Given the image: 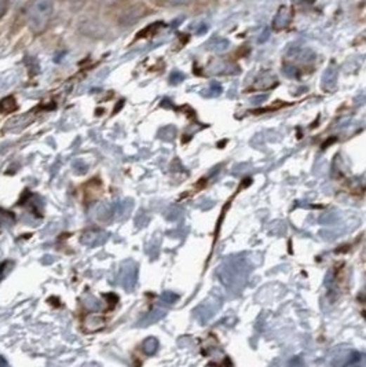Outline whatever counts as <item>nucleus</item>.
I'll return each mask as SVG.
<instances>
[{
  "instance_id": "obj_5",
  "label": "nucleus",
  "mask_w": 366,
  "mask_h": 367,
  "mask_svg": "<svg viewBox=\"0 0 366 367\" xmlns=\"http://www.w3.org/2000/svg\"><path fill=\"white\" fill-rule=\"evenodd\" d=\"M106 322H105V318L100 316L98 314H90L87 318H86V322H84V329L89 332V333H96L98 331H102L105 328Z\"/></svg>"
},
{
  "instance_id": "obj_11",
  "label": "nucleus",
  "mask_w": 366,
  "mask_h": 367,
  "mask_svg": "<svg viewBox=\"0 0 366 367\" xmlns=\"http://www.w3.org/2000/svg\"><path fill=\"white\" fill-rule=\"evenodd\" d=\"M166 6H185L192 0H162Z\"/></svg>"
},
{
  "instance_id": "obj_17",
  "label": "nucleus",
  "mask_w": 366,
  "mask_h": 367,
  "mask_svg": "<svg viewBox=\"0 0 366 367\" xmlns=\"http://www.w3.org/2000/svg\"><path fill=\"white\" fill-rule=\"evenodd\" d=\"M119 1H127V0H119Z\"/></svg>"
},
{
  "instance_id": "obj_3",
  "label": "nucleus",
  "mask_w": 366,
  "mask_h": 367,
  "mask_svg": "<svg viewBox=\"0 0 366 367\" xmlns=\"http://www.w3.org/2000/svg\"><path fill=\"white\" fill-rule=\"evenodd\" d=\"M148 11V8L145 6H133L131 8H129L127 11H124V14L122 15V22L126 24V25H130V24H135V21H138L140 17H143Z\"/></svg>"
},
{
  "instance_id": "obj_1",
  "label": "nucleus",
  "mask_w": 366,
  "mask_h": 367,
  "mask_svg": "<svg viewBox=\"0 0 366 367\" xmlns=\"http://www.w3.org/2000/svg\"><path fill=\"white\" fill-rule=\"evenodd\" d=\"M53 13V0H30L25 7V21L34 34H43L51 22Z\"/></svg>"
},
{
  "instance_id": "obj_2",
  "label": "nucleus",
  "mask_w": 366,
  "mask_h": 367,
  "mask_svg": "<svg viewBox=\"0 0 366 367\" xmlns=\"http://www.w3.org/2000/svg\"><path fill=\"white\" fill-rule=\"evenodd\" d=\"M291 21H292V8L289 6H281L277 14L274 15L273 29L281 32L291 25Z\"/></svg>"
},
{
  "instance_id": "obj_4",
  "label": "nucleus",
  "mask_w": 366,
  "mask_h": 367,
  "mask_svg": "<svg viewBox=\"0 0 366 367\" xmlns=\"http://www.w3.org/2000/svg\"><path fill=\"white\" fill-rule=\"evenodd\" d=\"M278 84L275 76L271 72H265L262 73L258 80H255L254 90H271Z\"/></svg>"
},
{
  "instance_id": "obj_12",
  "label": "nucleus",
  "mask_w": 366,
  "mask_h": 367,
  "mask_svg": "<svg viewBox=\"0 0 366 367\" xmlns=\"http://www.w3.org/2000/svg\"><path fill=\"white\" fill-rule=\"evenodd\" d=\"M10 6V0H0V20L6 15Z\"/></svg>"
},
{
  "instance_id": "obj_7",
  "label": "nucleus",
  "mask_w": 366,
  "mask_h": 367,
  "mask_svg": "<svg viewBox=\"0 0 366 367\" xmlns=\"http://www.w3.org/2000/svg\"><path fill=\"white\" fill-rule=\"evenodd\" d=\"M135 281H136V268L133 267V265H130V267H124L122 269L120 282L126 289L131 291L135 285Z\"/></svg>"
},
{
  "instance_id": "obj_6",
  "label": "nucleus",
  "mask_w": 366,
  "mask_h": 367,
  "mask_svg": "<svg viewBox=\"0 0 366 367\" xmlns=\"http://www.w3.org/2000/svg\"><path fill=\"white\" fill-rule=\"evenodd\" d=\"M106 238V234L102 233L100 230H89L83 234L81 236V243L89 245V246H96L100 245Z\"/></svg>"
},
{
  "instance_id": "obj_10",
  "label": "nucleus",
  "mask_w": 366,
  "mask_h": 367,
  "mask_svg": "<svg viewBox=\"0 0 366 367\" xmlns=\"http://www.w3.org/2000/svg\"><path fill=\"white\" fill-rule=\"evenodd\" d=\"M229 47V41L226 39L222 37H216L214 40H211V48L212 50H218V51H223Z\"/></svg>"
},
{
  "instance_id": "obj_13",
  "label": "nucleus",
  "mask_w": 366,
  "mask_h": 367,
  "mask_svg": "<svg viewBox=\"0 0 366 367\" xmlns=\"http://www.w3.org/2000/svg\"><path fill=\"white\" fill-rule=\"evenodd\" d=\"M163 299H166V302H172V301L175 300L176 299V296H174L172 293H166V295H163Z\"/></svg>"
},
{
  "instance_id": "obj_16",
  "label": "nucleus",
  "mask_w": 366,
  "mask_h": 367,
  "mask_svg": "<svg viewBox=\"0 0 366 367\" xmlns=\"http://www.w3.org/2000/svg\"><path fill=\"white\" fill-rule=\"evenodd\" d=\"M67 1H72V3H77V1H83V0H67Z\"/></svg>"
},
{
  "instance_id": "obj_15",
  "label": "nucleus",
  "mask_w": 366,
  "mask_h": 367,
  "mask_svg": "<svg viewBox=\"0 0 366 367\" xmlns=\"http://www.w3.org/2000/svg\"><path fill=\"white\" fill-rule=\"evenodd\" d=\"M358 40H361V41H366V31L364 32V34L360 36V39H358Z\"/></svg>"
},
{
  "instance_id": "obj_8",
  "label": "nucleus",
  "mask_w": 366,
  "mask_h": 367,
  "mask_svg": "<svg viewBox=\"0 0 366 367\" xmlns=\"http://www.w3.org/2000/svg\"><path fill=\"white\" fill-rule=\"evenodd\" d=\"M18 109V103L14 97H6L0 100V114H11Z\"/></svg>"
},
{
  "instance_id": "obj_9",
  "label": "nucleus",
  "mask_w": 366,
  "mask_h": 367,
  "mask_svg": "<svg viewBox=\"0 0 366 367\" xmlns=\"http://www.w3.org/2000/svg\"><path fill=\"white\" fill-rule=\"evenodd\" d=\"M157 348H159V342L156 338H152V337L145 340L142 344V349L146 355H153L157 351Z\"/></svg>"
},
{
  "instance_id": "obj_14",
  "label": "nucleus",
  "mask_w": 366,
  "mask_h": 367,
  "mask_svg": "<svg viewBox=\"0 0 366 367\" xmlns=\"http://www.w3.org/2000/svg\"><path fill=\"white\" fill-rule=\"evenodd\" d=\"M93 304H94V305H96V307H98V305H100V304H98V301H96V300H93ZM86 305H87V307H89V308H90V309H94V307H93V305H91V302H89V304H87V302H86Z\"/></svg>"
}]
</instances>
